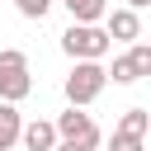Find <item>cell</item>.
<instances>
[{"instance_id":"6da1fadb","label":"cell","mask_w":151,"mask_h":151,"mask_svg":"<svg viewBox=\"0 0 151 151\" xmlns=\"http://www.w3.org/2000/svg\"><path fill=\"white\" fill-rule=\"evenodd\" d=\"M109 47H113V38H109L104 28H94V24H71V28L61 33V52H66L71 61H99Z\"/></svg>"},{"instance_id":"7a4b0ae2","label":"cell","mask_w":151,"mask_h":151,"mask_svg":"<svg viewBox=\"0 0 151 151\" xmlns=\"http://www.w3.org/2000/svg\"><path fill=\"white\" fill-rule=\"evenodd\" d=\"M104 85H109V71H104L99 61H76L71 76H66V99H71V109L94 104V99L104 94Z\"/></svg>"},{"instance_id":"3957f363","label":"cell","mask_w":151,"mask_h":151,"mask_svg":"<svg viewBox=\"0 0 151 151\" xmlns=\"http://www.w3.org/2000/svg\"><path fill=\"white\" fill-rule=\"evenodd\" d=\"M33 80H28V57L19 47H5L0 52V104H19L28 99Z\"/></svg>"},{"instance_id":"277c9868","label":"cell","mask_w":151,"mask_h":151,"mask_svg":"<svg viewBox=\"0 0 151 151\" xmlns=\"http://www.w3.org/2000/svg\"><path fill=\"white\" fill-rule=\"evenodd\" d=\"M57 137L61 142H76V146H99V127H94V118L90 113H80V109H66L61 118H57Z\"/></svg>"},{"instance_id":"5b68a950","label":"cell","mask_w":151,"mask_h":151,"mask_svg":"<svg viewBox=\"0 0 151 151\" xmlns=\"http://www.w3.org/2000/svg\"><path fill=\"white\" fill-rule=\"evenodd\" d=\"M104 33L113 38V42H137V33H142V19L123 5V9H109L104 14Z\"/></svg>"},{"instance_id":"8992f818","label":"cell","mask_w":151,"mask_h":151,"mask_svg":"<svg viewBox=\"0 0 151 151\" xmlns=\"http://www.w3.org/2000/svg\"><path fill=\"white\" fill-rule=\"evenodd\" d=\"M28 151H57L61 146V137H57V123H42V118H33V123H24V137H19Z\"/></svg>"},{"instance_id":"52a82bcc","label":"cell","mask_w":151,"mask_h":151,"mask_svg":"<svg viewBox=\"0 0 151 151\" xmlns=\"http://www.w3.org/2000/svg\"><path fill=\"white\" fill-rule=\"evenodd\" d=\"M19 137H24V118H19V109H14V104H0V151H9Z\"/></svg>"},{"instance_id":"ba28073f","label":"cell","mask_w":151,"mask_h":151,"mask_svg":"<svg viewBox=\"0 0 151 151\" xmlns=\"http://www.w3.org/2000/svg\"><path fill=\"white\" fill-rule=\"evenodd\" d=\"M61 5L71 9V24H99V19L109 14L104 0H61Z\"/></svg>"},{"instance_id":"9c48e42d","label":"cell","mask_w":151,"mask_h":151,"mask_svg":"<svg viewBox=\"0 0 151 151\" xmlns=\"http://www.w3.org/2000/svg\"><path fill=\"white\" fill-rule=\"evenodd\" d=\"M146 127H151V113H146V109H127L123 123H118V132H123V137H137V142H142Z\"/></svg>"},{"instance_id":"30bf717a","label":"cell","mask_w":151,"mask_h":151,"mask_svg":"<svg viewBox=\"0 0 151 151\" xmlns=\"http://www.w3.org/2000/svg\"><path fill=\"white\" fill-rule=\"evenodd\" d=\"M127 61H132L137 80H142V76H151V47H146V42H132V47H127Z\"/></svg>"},{"instance_id":"8fae6325","label":"cell","mask_w":151,"mask_h":151,"mask_svg":"<svg viewBox=\"0 0 151 151\" xmlns=\"http://www.w3.org/2000/svg\"><path fill=\"white\" fill-rule=\"evenodd\" d=\"M109 76H113V85H132V80H137V71H132V61H127V52H123V57H113V66H109Z\"/></svg>"},{"instance_id":"7c38bea8","label":"cell","mask_w":151,"mask_h":151,"mask_svg":"<svg viewBox=\"0 0 151 151\" xmlns=\"http://www.w3.org/2000/svg\"><path fill=\"white\" fill-rule=\"evenodd\" d=\"M14 9H19L24 19H42V14L52 9V0H14Z\"/></svg>"},{"instance_id":"4fadbf2b","label":"cell","mask_w":151,"mask_h":151,"mask_svg":"<svg viewBox=\"0 0 151 151\" xmlns=\"http://www.w3.org/2000/svg\"><path fill=\"white\" fill-rule=\"evenodd\" d=\"M113 151H142V142H137V137H123V132H113Z\"/></svg>"},{"instance_id":"5bb4252c","label":"cell","mask_w":151,"mask_h":151,"mask_svg":"<svg viewBox=\"0 0 151 151\" xmlns=\"http://www.w3.org/2000/svg\"><path fill=\"white\" fill-rule=\"evenodd\" d=\"M146 5H151V0H127V9H132V14H137V9H146Z\"/></svg>"},{"instance_id":"9a60e30c","label":"cell","mask_w":151,"mask_h":151,"mask_svg":"<svg viewBox=\"0 0 151 151\" xmlns=\"http://www.w3.org/2000/svg\"><path fill=\"white\" fill-rule=\"evenodd\" d=\"M57 151H90V146H76V142H61Z\"/></svg>"}]
</instances>
